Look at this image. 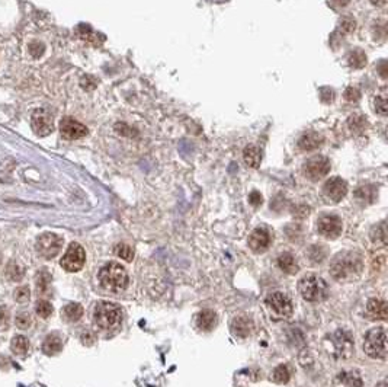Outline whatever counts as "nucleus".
<instances>
[{
	"label": "nucleus",
	"mask_w": 388,
	"mask_h": 387,
	"mask_svg": "<svg viewBox=\"0 0 388 387\" xmlns=\"http://www.w3.org/2000/svg\"><path fill=\"white\" fill-rule=\"evenodd\" d=\"M29 298H31V291H29L28 287H19V288L15 290V300L18 303H21V304L28 303Z\"/></svg>",
	"instance_id": "72a5a7b5"
},
{
	"label": "nucleus",
	"mask_w": 388,
	"mask_h": 387,
	"mask_svg": "<svg viewBox=\"0 0 388 387\" xmlns=\"http://www.w3.org/2000/svg\"><path fill=\"white\" fill-rule=\"evenodd\" d=\"M364 268L362 256L358 252H340L333 258L330 273L339 281H350L361 275Z\"/></svg>",
	"instance_id": "f257e3e1"
},
{
	"label": "nucleus",
	"mask_w": 388,
	"mask_h": 387,
	"mask_svg": "<svg viewBox=\"0 0 388 387\" xmlns=\"http://www.w3.org/2000/svg\"><path fill=\"white\" fill-rule=\"evenodd\" d=\"M243 159H244V163L249 166V167H259L260 162H262V153L260 150L256 147V146H247L243 152Z\"/></svg>",
	"instance_id": "412c9836"
},
{
	"label": "nucleus",
	"mask_w": 388,
	"mask_h": 387,
	"mask_svg": "<svg viewBox=\"0 0 388 387\" xmlns=\"http://www.w3.org/2000/svg\"><path fill=\"white\" fill-rule=\"evenodd\" d=\"M61 348H63V341H61L60 335H57V333L48 335L43 343V351L47 355H56L61 351Z\"/></svg>",
	"instance_id": "4be33fe9"
},
{
	"label": "nucleus",
	"mask_w": 388,
	"mask_h": 387,
	"mask_svg": "<svg viewBox=\"0 0 388 387\" xmlns=\"http://www.w3.org/2000/svg\"><path fill=\"white\" fill-rule=\"evenodd\" d=\"M101 285L112 293H121L128 285V274L125 268L118 262H109L104 265L98 274Z\"/></svg>",
	"instance_id": "f03ea898"
},
{
	"label": "nucleus",
	"mask_w": 388,
	"mask_h": 387,
	"mask_svg": "<svg viewBox=\"0 0 388 387\" xmlns=\"http://www.w3.org/2000/svg\"><path fill=\"white\" fill-rule=\"evenodd\" d=\"M349 64L353 68H362L366 64V55L361 50H355L349 54Z\"/></svg>",
	"instance_id": "c85d7f7f"
},
{
	"label": "nucleus",
	"mask_w": 388,
	"mask_h": 387,
	"mask_svg": "<svg viewBox=\"0 0 388 387\" xmlns=\"http://www.w3.org/2000/svg\"><path fill=\"white\" fill-rule=\"evenodd\" d=\"M35 248L43 258L53 259L60 253L63 248V239L54 233H44L37 239Z\"/></svg>",
	"instance_id": "0eeeda50"
},
{
	"label": "nucleus",
	"mask_w": 388,
	"mask_h": 387,
	"mask_svg": "<svg viewBox=\"0 0 388 387\" xmlns=\"http://www.w3.org/2000/svg\"><path fill=\"white\" fill-rule=\"evenodd\" d=\"M369 1L375 6H384L387 3V0H369Z\"/></svg>",
	"instance_id": "37998d69"
},
{
	"label": "nucleus",
	"mask_w": 388,
	"mask_h": 387,
	"mask_svg": "<svg viewBox=\"0 0 388 387\" xmlns=\"http://www.w3.org/2000/svg\"><path fill=\"white\" fill-rule=\"evenodd\" d=\"M366 312L371 316V319H378V320H386L388 315L387 303L380 298H372L366 304Z\"/></svg>",
	"instance_id": "f3484780"
},
{
	"label": "nucleus",
	"mask_w": 388,
	"mask_h": 387,
	"mask_svg": "<svg viewBox=\"0 0 388 387\" xmlns=\"http://www.w3.org/2000/svg\"><path fill=\"white\" fill-rule=\"evenodd\" d=\"M32 124V130L37 136L40 137H45L48 134L53 133L54 130V122H53V116L47 112L45 110H37L32 115L31 119Z\"/></svg>",
	"instance_id": "f8f14e48"
},
{
	"label": "nucleus",
	"mask_w": 388,
	"mask_h": 387,
	"mask_svg": "<svg viewBox=\"0 0 388 387\" xmlns=\"http://www.w3.org/2000/svg\"><path fill=\"white\" fill-rule=\"evenodd\" d=\"M317 230L327 239H336L342 233V220L334 214L322 216L317 220Z\"/></svg>",
	"instance_id": "ddd939ff"
},
{
	"label": "nucleus",
	"mask_w": 388,
	"mask_h": 387,
	"mask_svg": "<svg viewBox=\"0 0 388 387\" xmlns=\"http://www.w3.org/2000/svg\"><path fill=\"white\" fill-rule=\"evenodd\" d=\"M6 275L9 279L13 281H21L22 276L25 275V270L18 264V262H9L7 268H6Z\"/></svg>",
	"instance_id": "cd10ccee"
},
{
	"label": "nucleus",
	"mask_w": 388,
	"mask_h": 387,
	"mask_svg": "<svg viewBox=\"0 0 388 387\" xmlns=\"http://www.w3.org/2000/svg\"><path fill=\"white\" fill-rule=\"evenodd\" d=\"M252 329H253V322L246 316H238L231 323V332L238 338L249 336L252 333Z\"/></svg>",
	"instance_id": "a211bd4d"
},
{
	"label": "nucleus",
	"mask_w": 388,
	"mask_h": 387,
	"mask_svg": "<svg viewBox=\"0 0 388 387\" xmlns=\"http://www.w3.org/2000/svg\"><path fill=\"white\" fill-rule=\"evenodd\" d=\"M340 26H343V29L346 32H352L355 29V21L350 19V18H345V19H342V25Z\"/></svg>",
	"instance_id": "58836bf2"
},
{
	"label": "nucleus",
	"mask_w": 388,
	"mask_h": 387,
	"mask_svg": "<svg viewBox=\"0 0 388 387\" xmlns=\"http://www.w3.org/2000/svg\"><path fill=\"white\" fill-rule=\"evenodd\" d=\"M332 339V343L334 346V355L337 358H347V357L352 355V352H353V339H352L349 332L339 329L333 335Z\"/></svg>",
	"instance_id": "9b49d317"
},
{
	"label": "nucleus",
	"mask_w": 388,
	"mask_h": 387,
	"mask_svg": "<svg viewBox=\"0 0 388 387\" xmlns=\"http://www.w3.org/2000/svg\"><path fill=\"white\" fill-rule=\"evenodd\" d=\"M364 349L366 355L375 360H384L387 357V333L384 328H375L366 333Z\"/></svg>",
	"instance_id": "423d86ee"
},
{
	"label": "nucleus",
	"mask_w": 388,
	"mask_h": 387,
	"mask_svg": "<svg viewBox=\"0 0 388 387\" xmlns=\"http://www.w3.org/2000/svg\"><path fill=\"white\" fill-rule=\"evenodd\" d=\"M298 291L307 301H323L329 296V285L322 276L308 274L302 276L298 282Z\"/></svg>",
	"instance_id": "20e7f679"
},
{
	"label": "nucleus",
	"mask_w": 388,
	"mask_h": 387,
	"mask_svg": "<svg viewBox=\"0 0 388 387\" xmlns=\"http://www.w3.org/2000/svg\"><path fill=\"white\" fill-rule=\"evenodd\" d=\"M86 262V252L79 243H71L61 259V267L68 273H77L83 268Z\"/></svg>",
	"instance_id": "6e6552de"
},
{
	"label": "nucleus",
	"mask_w": 388,
	"mask_h": 387,
	"mask_svg": "<svg viewBox=\"0 0 388 387\" xmlns=\"http://www.w3.org/2000/svg\"><path fill=\"white\" fill-rule=\"evenodd\" d=\"M289 377H291V373H289V370H288L286 365H279V367H277V368L274 370V374H272V379H274L277 383H279V385L288 383Z\"/></svg>",
	"instance_id": "7c9ffc66"
},
{
	"label": "nucleus",
	"mask_w": 388,
	"mask_h": 387,
	"mask_svg": "<svg viewBox=\"0 0 388 387\" xmlns=\"http://www.w3.org/2000/svg\"><path fill=\"white\" fill-rule=\"evenodd\" d=\"M93 319H95V323L98 328H101L104 331H115L121 326L122 310L115 303L101 301L95 307Z\"/></svg>",
	"instance_id": "7ed1b4c3"
},
{
	"label": "nucleus",
	"mask_w": 388,
	"mask_h": 387,
	"mask_svg": "<svg viewBox=\"0 0 388 387\" xmlns=\"http://www.w3.org/2000/svg\"><path fill=\"white\" fill-rule=\"evenodd\" d=\"M278 265L279 268L286 273V274H295L298 271V265H297V261L295 258L291 255V253H282L279 255L278 258Z\"/></svg>",
	"instance_id": "5701e85b"
},
{
	"label": "nucleus",
	"mask_w": 388,
	"mask_h": 387,
	"mask_svg": "<svg viewBox=\"0 0 388 387\" xmlns=\"http://www.w3.org/2000/svg\"><path fill=\"white\" fill-rule=\"evenodd\" d=\"M44 50H45V47H44L41 43H32V44L29 46V53H31V55H34V57H40V55H43Z\"/></svg>",
	"instance_id": "e433bc0d"
},
{
	"label": "nucleus",
	"mask_w": 388,
	"mask_h": 387,
	"mask_svg": "<svg viewBox=\"0 0 388 387\" xmlns=\"http://www.w3.org/2000/svg\"><path fill=\"white\" fill-rule=\"evenodd\" d=\"M374 110L380 115L386 116L387 115V99L384 96H377L374 101Z\"/></svg>",
	"instance_id": "c9c22d12"
},
{
	"label": "nucleus",
	"mask_w": 388,
	"mask_h": 387,
	"mask_svg": "<svg viewBox=\"0 0 388 387\" xmlns=\"http://www.w3.org/2000/svg\"><path fill=\"white\" fill-rule=\"evenodd\" d=\"M334 1H336V3H337L339 6H346V4H347V3H349L350 0H334Z\"/></svg>",
	"instance_id": "c03bdc74"
},
{
	"label": "nucleus",
	"mask_w": 388,
	"mask_h": 387,
	"mask_svg": "<svg viewBox=\"0 0 388 387\" xmlns=\"http://www.w3.org/2000/svg\"><path fill=\"white\" fill-rule=\"evenodd\" d=\"M217 325V315L213 310H202L196 316V326L201 331H211Z\"/></svg>",
	"instance_id": "aec40b11"
},
{
	"label": "nucleus",
	"mask_w": 388,
	"mask_h": 387,
	"mask_svg": "<svg viewBox=\"0 0 388 387\" xmlns=\"http://www.w3.org/2000/svg\"><path fill=\"white\" fill-rule=\"evenodd\" d=\"M16 326L19 328V329H28L29 326H31V316L26 313V312H23V313H19L18 316H16Z\"/></svg>",
	"instance_id": "f704fd0d"
},
{
	"label": "nucleus",
	"mask_w": 388,
	"mask_h": 387,
	"mask_svg": "<svg viewBox=\"0 0 388 387\" xmlns=\"http://www.w3.org/2000/svg\"><path fill=\"white\" fill-rule=\"evenodd\" d=\"M9 322V313L6 307H0V326H4Z\"/></svg>",
	"instance_id": "a19ab883"
},
{
	"label": "nucleus",
	"mask_w": 388,
	"mask_h": 387,
	"mask_svg": "<svg viewBox=\"0 0 388 387\" xmlns=\"http://www.w3.org/2000/svg\"><path fill=\"white\" fill-rule=\"evenodd\" d=\"M35 281H37V288H38V291H40V293H44V291L48 288L50 282H51V275H50L45 270H41V271L37 274Z\"/></svg>",
	"instance_id": "2f4dec72"
},
{
	"label": "nucleus",
	"mask_w": 388,
	"mask_h": 387,
	"mask_svg": "<svg viewBox=\"0 0 388 387\" xmlns=\"http://www.w3.org/2000/svg\"><path fill=\"white\" fill-rule=\"evenodd\" d=\"M115 255H116L118 258L127 261V262H131L132 258H134V250H132V248H131L129 245L119 243V245H116V248H115Z\"/></svg>",
	"instance_id": "c756f323"
},
{
	"label": "nucleus",
	"mask_w": 388,
	"mask_h": 387,
	"mask_svg": "<svg viewBox=\"0 0 388 387\" xmlns=\"http://www.w3.org/2000/svg\"><path fill=\"white\" fill-rule=\"evenodd\" d=\"M249 200H250V203H252L253 205H259V204H262V195H260L259 192H252Z\"/></svg>",
	"instance_id": "79ce46f5"
},
{
	"label": "nucleus",
	"mask_w": 388,
	"mask_h": 387,
	"mask_svg": "<svg viewBox=\"0 0 388 387\" xmlns=\"http://www.w3.org/2000/svg\"><path fill=\"white\" fill-rule=\"evenodd\" d=\"M63 316L67 322H79L80 318L83 316V307L77 303H70L63 309Z\"/></svg>",
	"instance_id": "b1692460"
},
{
	"label": "nucleus",
	"mask_w": 388,
	"mask_h": 387,
	"mask_svg": "<svg viewBox=\"0 0 388 387\" xmlns=\"http://www.w3.org/2000/svg\"><path fill=\"white\" fill-rule=\"evenodd\" d=\"M371 239H372V242L375 245H380V246H386L387 245V230H386V223L384 221L372 228Z\"/></svg>",
	"instance_id": "a878e982"
},
{
	"label": "nucleus",
	"mask_w": 388,
	"mask_h": 387,
	"mask_svg": "<svg viewBox=\"0 0 388 387\" xmlns=\"http://www.w3.org/2000/svg\"><path fill=\"white\" fill-rule=\"evenodd\" d=\"M60 133L65 140H77L87 134V128L73 118H64L60 122Z\"/></svg>",
	"instance_id": "4468645a"
},
{
	"label": "nucleus",
	"mask_w": 388,
	"mask_h": 387,
	"mask_svg": "<svg viewBox=\"0 0 388 387\" xmlns=\"http://www.w3.org/2000/svg\"><path fill=\"white\" fill-rule=\"evenodd\" d=\"M349 122H350V128L352 130H358V128H362L361 125H364L365 124V121H364V118H361V116H352L350 119H349Z\"/></svg>",
	"instance_id": "ea45409f"
},
{
	"label": "nucleus",
	"mask_w": 388,
	"mask_h": 387,
	"mask_svg": "<svg viewBox=\"0 0 388 387\" xmlns=\"http://www.w3.org/2000/svg\"><path fill=\"white\" fill-rule=\"evenodd\" d=\"M10 348H12V352L15 355H25L29 349V342L25 336H15L12 339V343H10Z\"/></svg>",
	"instance_id": "393cba45"
},
{
	"label": "nucleus",
	"mask_w": 388,
	"mask_h": 387,
	"mask_svg": "<svg viewBox=\"0 0 388 387\" xmlns=\"http://www.w3.org/2000/svg\"><path fill=\"white\" fill-rule=\"evenodd\" d=\"M323 194L324 197L332 201V203H339L342 201L346 194H347V183L345 179L339 178V176H334L326 181L324 186H323Z\"/></svg>",
	"instance_id": "9d476101"
},
{
	"label": "nucleus",
	"mask_w": 388,
	"mask_h": 387,
	"mask_svg": "<svg viewBox=\"0 0 388 387\" xmlns=\"http://www.w3.org/2000/svg\"><path fill=\"white\" fill-rule=\"evenodd\" d=\"M334 387H362V379L356 371H342L334 377Z\"/></svg>",
	"instance_id": "dca6fc26"
},
{
	"label": "nucleus",
	"mask_w": 388,
	"mask_h": 387,
	"mask_svg": "<svg viewBox=\"0 0 388 387\" xmlns=\"http://www.w3.org/2000/svg\"><path fill=\"white\" fill-rule=\"evenodd\" d=\"M266 309L274 320H285L291 318L294 312V306L291 298L283 293H272L265 300Z\"/></svg>",
	"instance_id": "39448f33"
},
{
	"label": "nucleus",
	"mask_w": 388,
	"mask_h": 387,
	"mask_svg": "<svg viewBox=\"0 0 388 387\" xmlns=\"http://www.w3.org/2000/svg\"><path fill=\"white\" fill-rule=\"evenodd\" d=\"M271 245V234L265 228H256L249 237V248L255 253H263Z\"/></svg>",
	"instance_id": "2eb2a0df"
},
{
	"label": "nucleus",
	"mask_w": 388,
	"mask_h": 387,
	"mask_svg": "<svg viewBox=\"0 0 388 387\" xmlns=\"http://www.w3.org/2000/svg\"><path fill=\"white\" fill-rule=\"evenodd\" d=\"M35 312H37V315H38L40 318L47 319V318H50V316L53 315V306H51V303H48V301H45V300H40V301L37 303Z\"/></svg>",
	"instance_id": "473e14b6"
},
{
	"label": "nucleus",
	"mask_w": 388,
	"mask_h": 387,
	"mask_svg": "<svg viewBox=\"0 0 388 387\" xmlns=\"http://www.w3.org/2000/svg\"><path fill=\"white\" fill-rule=\"evenodd\" d=\"M356 198L359 200V201H362V203H372L374 200H375V197H377V192H375V188L374 186H362V188H359L358 191H356Z\"/></svg>",
	"instance_id": "bb28decb"
},
{
	"label": "nucleus",
	"mask_w": 388,
	"mask_h": 387,
	"mask_svg": "<svg viewBox=\"0 0 388 387\" xmlns=\"http://www.w3.org/2000/svg\"><path fill=\"white\" fill-rule=\"evenodd\" d=\"M323 143V137L319 134V133H307L304 134L300 141H298V147L301 150H305V152H310V150H316L317 147H320Z\"/></svg>",
	"instance_id": "6ab92c4d"
},
{
	"label": "nucleus",
	"mask_w": 388,
	"mask_h": 387,
	"mask_svg": "<svg viewBox=\"0 0 388 387\" xmlns=\"http://www.w3.org/2000/svg\"><path fill=\"white\" fill-rule=\"evenodd\" d=\"M304 175L311 181H319L330 172V160L324 156H314L304 163Z\"/></svg>",
	"instance_id": "1a4fd4ad"
},
{
	"label": "nucleus",
	"mask_w": 388,
	"mask_h": 387,
	"mask_svg": "<svg viewBox=\"0 0 388 387\" xmlns=\"http://www.w3.org/2000/svg\"><path fill=\"white\" fill-rule=\"evenodd\" d=\"M345 96H346L347 101H358L361 98V92L356 88H347Z\"/></svg>",
	"instance_id": "4c0bfd02"
}]
</instances>
